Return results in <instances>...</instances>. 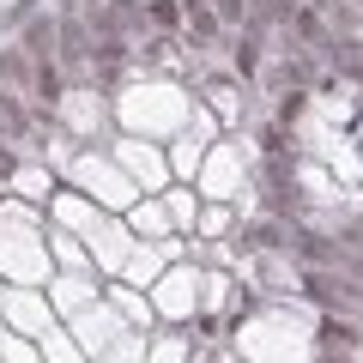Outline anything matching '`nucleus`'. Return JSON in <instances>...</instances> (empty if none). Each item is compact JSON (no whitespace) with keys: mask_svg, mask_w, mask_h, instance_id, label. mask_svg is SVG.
I'll list each match as a JSON object with an SVG mask.
<instances>
[{"mask_svg":"<svg viewBox=\"0 0 363 363\" xmlns=\"http://www.w3.org/2000/svg\"><path fill=\"white\" fill-rule=\"evenodd\" d=\"M321 339H327V345H339V351H351V339H357V333H351V327H327Z\"/></svg>","mask_w":363,"mask_h":363,"instance_id":"3","label":"nucleus"},{"mask_svg":"<svg viewBox=\"0 0 363 363\" xmlns=\"http://www.w3.org/2000/svg\"><path fill=\"white\" fill-rule=\"evenodd\" d=\"M0 176H13V152H0Z\"/></svg>","mask_w":363,"mask_h":363,"instance_id":"4","label":"nucleus"},{"mask_svg":"<svg viewBox=\"0 0 363 363\" xmlns=\"http://www.w3.org/2000/svg\"><path fill=\"white\" fill-rule=\"evenodd\" d=\"M0 133H13V140H30V133H37V121H30L25 109L13 104V97H0Z\"/></svg>","mask_w":363,"mask_h":363,"instance_id":"2","label":"nucleus"},{"mask_svg":"<svg viewBox=\"0 0 363 363\" xmlns=\"http://www.w3.org/2000/svg\"><path fill=\"white\" fill-rule=\"evenodd\" d=\"M0 79L18 91V97H55V73L43 55L30 49H0Z\"/></svg>","mask_w":363,"mask_h":363,"instance_id":"1","label":"nucleus"}]
</instances>
